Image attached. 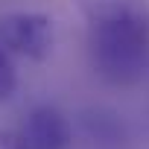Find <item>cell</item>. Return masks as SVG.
Returning a JSON list of instances; mask_svg holds the SVG:
<instances>
[{"mask_svg": "<svg viewBox=\"0 0 149 149\" xmlns=\"http://www.w3.org/2000/svg\"><path fill=\"white\" fill-rule=\"evenodd\" d=\"M0 149H26L18 129H0Z\"/></svg>", "mask_w": 149, "mask_h": 149, "instance_id": "obj_5", "label": "cell"}, {"mask_svg": "<svg viewBox=\"0 0 149 149\" xmlns=\"http://www.w3.org/2000/svg\"><path fill=\"white\" fill-rule=\"evenodd\" d=\"M18 88V70H15V58L0 47V100H9Z\"/></svg>", "mask_w": 149, "mask_h": 149, "instance_id": "obj_4", "label": "cell"}, {"mask_svg": "<svg viewBox=\"0 0 149 149\" xmlns=\"http://www.w3.org/2000/svg\"><path fill=\"white\" fill-rule=\"evenodd\" d=\"M88 56L102 82L137 85L149 61V9L140 0H100L91 15Z\"/></svg>", "mask_w": 149, "mask_h": 149, "instance_id": "obj_1", "label": "cell"}, {"mask_svg": "<svg viewBox=\"0 0 149 149\" xmlns=\"http://www.w3.org/2000/svg\"><path fill=\"white\" fill-rule=\"evenodd\" d=\"M53 21L41 12H9L0 15V47L12 58H32L41 61L53 50Z\"/></svg>", "mask_w": 149, "mask_h": 149, "instance_id": "obj_2", "label": "cell"}, {"mask_svg": "<svg viewBox=\"0 0 149 149\" xmlns=\"http://www.w3.org/2000/svg\"><path fill=\"white\" fill-rule=\"evenodd\" d=\"M15 129H18L26 149H67L73 140L70 120L53 105L32 108L21 120V126H15Z\"/></svg>", "mask_w": 149, "mask_h": 149, "instance_id": "obj_3", "label": "cell"}]
</instances>
